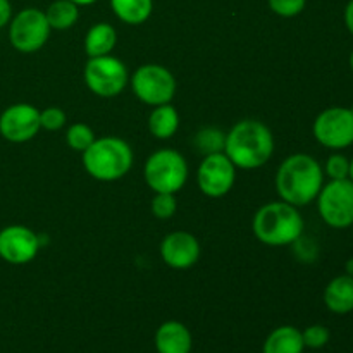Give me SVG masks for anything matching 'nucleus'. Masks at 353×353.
Listing matches in <instances>:
<instances>
[{
	"mask_svg": "<svg viewBox=\"0 0 353 353\" xmlns=\"http://www.w3.org/2000/svg\"><path fill=\"white\" fill-rule=\"evenodd\" d=\"M117 43V33L110 24L97 23L88 30L85 37V50L88 57L110 55Z\"/></svg>",
	"mask_w": 353,
	"mask_h": 353,
	"instance_id": "a211bd4d",
	"label": "nucleus"
},
{
	"mask_svg": "<svg viewBox=\"0 0 353 353\" xmlns=\"http://www.w3.org/2000/svg\"><path fill=\"white\" fill-rule=\"evenodd\" d=\"M224 154L234 168L247 171L262 168L274 154L272 131L257 119L238 121L226 133Z\"/></svg>",
	"mask_w": 353,
	"mask_h": 353,
	"instance_id": "f03ea898",
	"label": "nucleus"
},
{
	"mask_svg": "<svg viewBox=\"0 0 353 353\" xmlns=\"http://www.w3.org/2000/svg\"><path fill=\"white\" fill-rule=\"evenodd\" d=\"M130 81V74L123 61L112 55L90 57L85 65V83L90 92L102 99L121 95Z\"/></svg>",
	"mask_w": 353,
	"mask_h": 353,
	"instance_id": "0eeeda50",
	"label": "nucleus"
},
{
	"mask_svg": "<svg viewBox=\"0 0 353 353\" xmlns=\"http://www.w3.org/2000/svg\"><path fill=\"white\" fill-rule=\"evenodd\" d=\"M302 338L305 348L319 350V348L326 347V345L330 343L331 333L326 326H323V324H314V326H309L307 330L302 331Z\"/></svg>",
	"mask_w": 353,
	"mask_h": 353,
	"instance_id": "a878e982",
	"label": "nucleus"
},
{
	"mask_svg": "<svg viewBox=\"0 0 353 353\" xmlns=\"http://www.w3.org/2000/svg\"><path fill=\"white\" fill-rule=\"evenodd\" d=\"M224 141H226V133L216 128H203L199 133L195 134V143L196 150L200 154H217V152H224Z\"/></svg>",
	"mask_w": 353,
	"mask_h": 353,
	"instance_id": "4be33fe9",
	"label": "nucleus"
},
{
	"mask_svg": "<svg viewBox=\"0 0 353 353\" xmlns=\"http://www.w3.org/2000/svg\"><path fill=\"white\" fill-rule=\"evenodd\" d=\"M95 131L85 123L71 124L65 131V141L74 152H85L95 141Z\"/></svg>",
	"mask_w": 353,
	"mask_h": 353,
	"instance_id": "5701e85b",
	"label": "nucleus"
},
{
	"mask_svg": "<svg viewBox=\"0 0 353 353\" xmlns=\"http://www.w3.org/2000/svg\"><path fill=\"white\" fill-rule=\"evenodd\" d=\"M179 128V114L176 107L171 103L154 107V110L148 116V131L159 140H168L178 131Z\"/></svg>",
	"mask_w": 353,
	"mask_h": 353,
	"instance_id": "6ab92c4d",
	"label": "nucleus"
},
{
	"mask_svg": "<svg viewBox=\"0 0 353 353\" xmlns=\"http://www.w3.org/2000/svg\"><path fill=\"white\" fill-rule=\"evenodd\" d=\"M117 19L126 24H141L152 16L154 0H110Z\"/></svg>",
	"mask_w": 353,
	"mask_h": 353,
	"instance_id": "aec40b11",
	"label": "nucleus"
},
{
	"mask_svg": "<svg viewBox=\"0 0 353 353\" xmlns=\"http://www.w3.org/2000/svg\"><path fill=\"white\" fill-rule=\"evenodd\" d=\"M12 19V3L10 0H0V28H6Z\"/></svg>",
	"mask_w": 353,
	"mask_h": 353,
	"instance_id": "c85d7f7f",
	"label": "nucleus"
},
{
	"mask_svg": "<svg viewBox=\"0 0 353 353\" xmlns=\"http://www.w3.org/2000/svg\"><path fill=\"white\" fill-rule=\"evenodd\" d=\"M303 223L299 207L286 202H269L255 212L252 231L261 243L268 247H286L302 238Z\"/></svg>",
	"mask_w": 353,
	"mask_h": 353,
	"instance_id": "7ed1b4c3",
	"label": "nucleus"
},
{
	"mask_svg": "<svg viewBox=\"0 0 353 353\" xmlns=\"http://www.w3.org/2000/svg\"><path fill=\"white\" fill-rule=\"evenodd\" d=\"M345 26H347V30L350 31L353 37V0H350L347 7H345Z\"/></svg>",
	"mask_w": 353,
	"mask_h": 353,
	"instance_id": "c756f323",
	"label": "nucleus"
},
{
	"mask_svg": "<svg viewBox=\"0 0 353 353\" xmlns=\"http://www.w3.org/2000/svg\"><path fill=\"white\" fill-rule=\"evenodd\" d=\"M68 116L61 107H47V109L40 110V124L41 130L47 131H59L64 128Z\"/></svg>",
	"mask_w": 353,
	"mask_h": 353,
	"instance_id": "cd10ccee",
	"label": "nucleus"
},
{
	"mask_svg": "<svg viewBox=\"0 0 353 353\" xmlns=\"http://www.w3.org/2000/svg\"><path fill=\"white\" fill-rule=\"evenodd\" d=\"M236 179V168L224 152L203 157L196 171V183L200 192L210 199H221L233 190Z\"/></svg>",
	"mask_w": 353,
	"mask_h": 353,
	"instance_id": "9b49d317",
	"label": "nucleus"
},
{
	"mask_svg": "<svg viewBox=\"0 0 353 353\" xmlns=\"http://www.w3.org/2000/svg\"><path fill=\"white\" fill-rule=\"evenodd\" d=\"M131 88L138 100L147 105H164L174 99L176 78L164 65L143 64L131 76Z\"/></svg>",
	"mask_w": 353,
	"mask_h": 353,
	"instance_id": "6e6552de",
	"label": "nucleus"
},
{
	"mask_svg": "<svg viewBox=\"0 0 353 353\" xmlns=\"http://www.w3.org/2000/svg\"><path fill=\"white\" fill-rule=\"evenodd\" d=\"M40 252V238L30 228L12 224L0 230V259L7 264L24 265Z\"/></svg>",
	"mask_w": 353,
	"mask_h": 353,
	"instance_id": "ddd939ff",
	"label": "nucleus"
},
{
	"mask_svg": "<svg viewBox=\"0 0 353 353\" xmlns=\"http://www.w3.org/2000/svg\"><path fill=\"white\" fill-rule=\"evenodd\" d=\"M348 179H352L353 181V157L350 159V172H348Z\"/></svg>",
	"mask_w": 353,
	"mask_h": 353,
	"instance_id": "473e14b6",
	"label": "nucleus"
},
{
	"mask_svg": "<svg viewBox=\"0 0 353 353\" xmlns=\"http://www.w3.org/2000/svg\"><path fill=\"white\" fill-rule=\"evenodd\" d=\"M174 195L176 193H155L154 200H152V214L157 219H171L174 216L176 209H178Z\"/></svg>",
	"mask_w": 353,
	"mask_h": 353,
	"instance_id": "b1692460",
	"label": "nucleus"
},
{
	"mask_svg": "<svg viewBox=\"0 0 353 353\" xmlns=\"http://www.w3.org/2000/svg\"><path fill=\"white\" fill-rule=\"evenodd\" d=\"M324 185L319 161L309 154H293L281 162L276 174V190L283 202L295 207L312 203Z\"/></svg>",
	"mask_w": 353,
	"mask_h": 353,
	"instance_id": "f257e3e1",
	"label": "nucleus"
},
{
	"mask_svg": "<svg viewBox=\"0 0 353 353\" xmlns=\"http://www.w3.org/2000/svg\"><path fill=\"white\" fill-rule=\"evenodd\" d=\"M352 228H353V226H352Z\"/></svg>",
	"mask_w": 353,
	"mask_h": 353,
	"instance_id": "c9c22d12",
	"label": "nucleus"
},
{
	"mask_svg": "<svg viewBox=\"0 0 353 353\" xmlns=\"http://www.w3.org/2000/svg\"><path fill=\"white\" fill-rule=\"evenodd\" d=\"M317 210L327 226L347 230L353 226V181L330 179L317 195Z\"/></svg>",
	"mask_w": 353,
	"mask_h": 353,
	"instance_id": "423d86ee",
	"label": "nucleus"
},
{
	"mask_svg": "<svg viewBox=\"0 0 353 353\" xmlns=\"http://www.w3.org/2000/svg\"><path fill=\"white\" fill-rule=\"evenodd\" d=\"M348 64H350V69L353 71V50H352V54H350V59H348Z\"/></svg>",
	"mask_w": 353,
	"mask_h": 353,
	"instance_id": "72a5a7b5",
	"label": "nucleus"
},
{
	"mask_svg": "<svg viewBox=\"0 0 353 353\" xmlns=\"http://www.w3.org/2000/svg\"><path fill=\"white\" fill-rule=\"evenodd\" d=\"M314 138L330 150H343L353 145V112L350 107H327L316 117Z\"/></svg>",
	"mask_w": 353,
	"mask_h": 353,
	"instance_id": "9d476101",
	"label": "nucleus"
},
{
	"mask_svg": "<svg viewBox=\"0 0 353 353\" xmlns=\"http://www.w3.org/2000/svg\"><path fill=\"white\" fill-rule=\"evenodd\" d=\"M324 305L338 316L353 312V278L348 274L336 276L324 288Z\"/></svg>",
	"mask_w": 353,
	"mask_h": 353,
	"instance_id": "dca6fc26",
	"label": "nucleus"
},
{
	"mask_svg": "<svg viewBox=\"0 0 353 353\" xmlns=\"http://www.w3.org/2000/svg\"><path fill=\"white\" fill-rule=\"evenodd\" d=\"M193 338L188 327L179 321L161 324L155 333L157 353H192Z\"/></svg>",
	"mask_w": 353,
	"mask_h": 353,
	"instance_id": "2eb2a0df",
	"label": "nucleus"
},
{
	"mask_svg": "<svg viewBox=\"0 0 353 353\" xmlns=\"http://www.w3.org/2000/svg\"><path fill=\"white\" fill-rule=\"evenodd\" d=\"M302 331L295 326H279L265 338L262 353H303Z\"/></svg>",
	"mask_w": 353,
	"mask_h": 353,
	"instance_id": "f3484780",
	"label": "nucleus"
},
{
	"mask_svg": "<svg viewBox=\"0 0 353 353\" xmlns=\"http://www.w3.org/2000/svg\"><path fill=\"white\" fill-rule=\"evenodd\" d=\"M323 171L330 179H347L348 172H350V159L347 155L334 152L327 157Z\"/></svg>",
	"mask_w": 353,
	"mask_h": 353,
	"instance_id": "393cba45",
	"label": "nucleus"
},
{
	"mask_svg": "<svg viewBox=\"0 0 353 353\" xmlns=\"http://www.w3.org/2000/svg\"><path fill=\"white\" fill-rule=\"evenodd\" d=\"M72 3H76L78 7H83V6H92V3H95L97 0H71Z\"/></svg>",
	"mask_w": 353,
	"mask_h": 353,
	"instance_id": "2f4dec72",
	"label": "nucleus"
},
{
	"mask_svg": "<svg viewBox=\"0 0 353 353\" xmlns=\"http://www.w3.org/2000/svg\"><path fill=\"white\" fill-rule=\"evenodd\" d=\"M52 30L64 31L74 26L79 19V7L71 0H55L43 10Z\"/></svg>",
	"mask_w": 353,
	"mask_h": 353,
	"instance_id": "412c9836",
	"label": "nucleus"
},
{
	"mask_svg": "<svg viewBox=\"0 0 353 353\" xmlns=\"http://www.w3.org/2000/svg\"><path fill=\"white\" fill-rule=\"evenodd\" d=\"M40 130V110L31 103H14L0 114V134L10 143H26Z\"/></svg>",
	"mask_w": 353,
	"mask_h": 353,
	"instance_id": "f8f14e48",
	"label": "nucleus"
},
{
	"mask_svg": "<svg viewBox=\"0 0 353 353\" xmlns=\"http://www.w3.org/2000/svg\"><path fill=\"white\" fill-rule=\"evenodd\" d=\"M345 274L352 276V278H353V257L348 259L347 264H345Z\"/></svg>",
	"mask_w": 353,
	"mask_h": 353,
	"instance_id": "7c9ffc66",
	"label": "nucleus"
},
{
	"mask_svg": "<svg viewBox=\"0 0 353 353\" xmlns=\"http://www.w3.org/2000/svg\"><path fill=\"white\" fill-rule=\"evenodd\" d=\"M350 109H352V112H353V105H352V107H350Z\"/></svg>",
	"mask_w": 353,
	"mask_h": 353,
	"instance_id": "f704fd0d",
	"label": "nucleus"
},
{
	"mask_svg": "<svg viewBox=\"0 0 353 353\" xmlns=\"http://www.w3.org/2000/svg\"><path fill=\"white\" fill-rule=\"evenodd\" d=\"M83 165L97 181H117L130 172L133 165V150L117 137L95 138L83 152Z\"/></svg>",
	"mask_w": 353,
	"mask_h": 353,
	"instance_id": "20e7f679",
	"label": "nucleus"
},
{
	"mask_svg": "<svg viewBox=\"0 0 353 353\" xmlns=\"http://www.w3.org/2000/svg\"><path fill=\"white\" fill-rule=\"evenodd\" d=\"M143 176L155 193H178L188 179V164L179 152L162 148L147 159Z\"/></svg>",
	"mask_w": 353,
	"mask_h": 353,
	"instance_id": "39448f33",
	"label": "nucleus"
},
{
	"mask_svg": "<svg viewBox=\"0 0 353 353\" xmlns=\"http://www.w3.org/2000/svg\"><path fill=\"white\" fill-rule=\"evenodd\" d=\"M161 257L169 268L190 269L200 259V243L188 231L169 233L161 243Z\"/></svg>",
	"mask_w": 353,
	"mask_h": 353,
	"instance_id": "4468645a",
	"label": "nucleus"
},
{
	"mask_svg": "<svg viewBox=\"0 0 353 353\" xmlns=\"http://www.w3.org/2000/svg\"><path fill=\"white\" fill-rule=\"evenodd\" d=\"M50 31L52 28L43 10L28 7V9L19 10L10 19L9 40L17 52L33 54L47 43Z\"/></svg>",
	"mask_w": 353,
	"mask_h": 353,
	"instance_id": "1a4fd4ad",
	"label": "nucleus"
},
{
	"mask_svg": "<svg viewBox=\"0 0 353 353\" xmlns=\"http://www.w3.org/2000/svg\"><path fill=\"white\" fill-rule=\"evenodd\" d=\"M269 9L281 17H295L303 12L307 0H268Z\"/></svg>",
	"mask_w": 353,
	"mask_h": 353,
	"instance_id": "bb28decb",
	"label": "nucleus"
}]
</instances>
